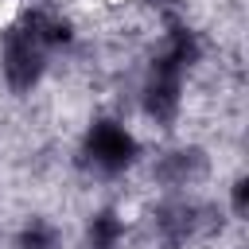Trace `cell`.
Instances as JSON below:
<instances>
[{
    "instance_id": "obj_1",
    "label": "cell",
    "mask_w": 249,
    "mask_h": 249,
    "mask_svg": "<svg viewBox=\"0 0 249 249\" xmlns=\"http://www.w3.org/2000/svg\"><path fill=\"white\" fill-rule=\"evenodd\" d=\"M148 237L160 249H191V245H210L226 233L230 218L226 206L210 198H191V195H163L160 202L148 206L144 214Z\"/></svg>"
},
{
    "instance_id": "obj_9",
    "label": "cell",
    "mask_w": 249,
    "mask_h": 249,
    "mask_svg": "<svg viewBox=\"0 0 249 249\" xmlns=\"http://www.w3.org/2000/svg\"><path fill=\"white\" fill-rule=\"evenodd\" d=\"M16 249H66V230L47 214H27L12 237Z\"/></svg>"
},
{
    "instance_id": "obj_11",
    "label": "cell",
    "mask_w": 249,
    "mask_h": 249,
    "mask_svg": "<svg viewBox=\"0 0 249 249\" xmlns=\"http://www.w3.org/2000/svg\"><path fill=\"white\" fill-rule=\"evenodd\" d=\"M109 4H121V0H109Z\"/></svg>"
},
{
    "instance_id": "obj_6",
    "label": "cell",
    "mask_w": 249,
    "mask_h": 249,
    "mask_svg": "<svg viewBox=\"0 0 249 249\" xmlns=\"http://www.w3.org/2000/svg\"><path fill=\"white\" fill-rule=\"evenodd\" d=\"M136 109L152 128L171 132L187 109V78H179L171 70L144 66V78L136 86Z\"/></svg>"
},
{
    "instance_id": "obj_5",
    "label": "cell",
    "mask_w": 249,
    "mask_h": 249,
    "mask_svg": "<svg viewBox=\"0 0 249 249\" xmlns=\"http://www.w3.org/2000/svg\"><path fill=\"white\" fill-rule=\"evenodd\" d=\"M206 58V39L202 31L187 19V12L179 16H167L160 19V35H156V47L148 54V66L156 70H171L179 78H191Z\"/></svg>"
},
{
    "instance_id": "obj_4",
    "label": "cell",
    "mask_w": 249,
    "mask_h": 249,
    "mask_svg": "<svg viewBox=\"0 0 249 249\" xmlns=\"http://www.w3.org/2000/svg\"><path fill=\"white\" fill-rule=\"evenodd\" d=\"M148 179L160 195H187L195 191L198 183L210 179V152L195 140H183V144H167L152 156L148 163Z\"/></svg>"
},
{
    "instance_id": "obj_10",
    "label": "cell",
    "mask_w": 249,
    "mask_h": 249,
    "mask_svg": "<svg viewBox=\"0 0 249 249\" xmlns=\"http://www.w3.org/2000/svg\"><path fill=\"white\" fill-rule=\"evenodd\" d=\"M226 210H230V222H245V218H249V175H245V171H237V175L230 179Z\"/></svg>"
},
{
    "instance_id": "obj_2",
    "label": "cell",
    "mask_w": 249,
    "mask_h": 249,
    "mask_svg": "<svg viewBox=\"0 0 249 249\" xmlns=\"http://www.w3.org/2000/svg\"><path fill=\"white\" fill-rule=\"evenodd\" d=\"M140 156H144V144L132 132V124L124 117H117V113H97L78 136L74 167L86 179L113 183V179H124L140 163Z\"/></svg>"
},
{
    "instance_id": "obj_8",
    "label": "cell",
    "mask_w": 249,
    "mask_h": 249,
    "mask_svg": "<svg viewBox=\"0 0 249 249\" xmlns=\"http://www.w3.org/2000/svg\"><path fill=\"white\" fill-rule=\"evenodd\" d=\"M128 241V218L121 206H97L89 210L82 226V249H124Z\"/></svg>"
},
{
    "instance_id": "obj_7",
    "label": "cell",
    "mask_w": 249,
    "mask_h": 249,
    "mask_svg": "<svg viewBox=\"0 0 249 249\" xmlns=\"http://www.w3.org/2000/svg\"><path fill=\"white\" fill-rule=\"evenodd\" d=\"M16 23L47 51V54H62V51H74L78 47V23L74 16L62 8V4H51V0H31L16 12Z\"/></svg>"
},
{
    "instance_id": "obj_3",
    "label": "cell",
    "mask_w": 249,
    "mask_h": 249,
    "mask_svg": "<svg viewBox=\"0 0 249 249\" xmlns=\"http://www.w3.org/2000/svg\"><path fill=\"white\" fill-rule=\"evenodd\" d=\"M51 70V54L16 23L8 19L0 27V82L12 97H31Z\"/></svg>"
}]
</instances>
